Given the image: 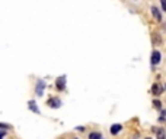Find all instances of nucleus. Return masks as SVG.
Segmentation results:
<instances>
[{
    "label": "nucleus",
    "mask_w": 166,
    "mask_h": 139,
    "mask_svg": "<svg viewBox=\"0 0 166 139\" xmlns=\"http://www.w3.org/2000/svg\"><path fill=\"white\" fill-rule=\"evenodd\" d=\"M45 81H42V80H38V83H36V87H35V93H36V96H42L44 94V88H45Z\"/></svg>",
    "instance_id": "1"
},
{
    "label": "nucleus",
    "mask_w": 166,
    "mask_h": 139,
    "mask_svg": "<svg viewBox=\"0 0 166 139\" xmlns=\"http://www.w3.org/2000/svg\"><path fill=\"white\" fill-rule=\"evenodd\" d=\"M48 106L51 107V109H58V107L61 106V100L58 97H51L48 100Z\"/></svg>",
    "instance_id": "2"
},
{
    "label": "nucleus",
    "mask_w": 166,
    "mask_h": 139,
    "mask_svg": "<svg viewBox=\"0 0 166 139\" xmlns=\"http://www.w3.org/2000/svg\"><path fill=\"white\" fill-rule=\"evenodd\" d=\"M66 75H61L60 78H57V83H55V86L58 90H64L66 88Z\"/></svg>",
    "instance_id": "3"
},
{
    "label": "nucleus",
    "mask_w": 166,
    "mask_h": 139,
    "mask_svg": "<svg viewBox=\"0 0 166 139\" xmlns=\"http://www.w3.org/2000/svg\"><path fill=\"white\" fill-rule=\"evenodd\" d=\"M160 52L159 51H153L152 52V58H150V63H152V65H156V64H159L160 63Z\"/></svg>",
    "instance_id": "4"
},
{
    "label": "nucleus",
    "mask_w": 166,
    "mask_h": 139,
    "mask_svg": "<svg viewBox=\"0 0 166 139\" xmlns=\"http://www.w3.org/2000/svg\"><path fill=\"white\" fill-rule=\"evenodd\" d=\"M162 93H163V87L160 86V84H157V83H156V84L152 86V94H155V96H160Z\"/></svg>",
    "instance_id": "5"
},
{
    "label": "nucleus",
    "mask_w": 166,
    "mask_h": 139,
    "mask_svg": "<svg viewBox=\"0 0 166 139\" xmlns=\"http://www.w3.org/2000/svg\"><path fill=\"white\" fill-rule=\"evenodd\" d=\"M152 15L157 22H162V15H160V10L156 7V6H152Z\"/></svg>",
    "instance_id": "6"
},
{
    "label": "nucleus",
    "mask_w": 166,
    "mask_h": 139,
    "mask_svg": "<svg viewBox=\"0 0 166 139\" xmlns=\"http://www.w3.org/2000/svg\"><path fill=\"white\" fill-rule=\"evenodd\" d=\"M122 129V125H120V123H115V125H112L111 126V133L112 135H117V133H120Z\"/></svg>",
    "instance_id": "7"
},
{
    "label": "nucleus",
    "mask_w": 166,
    "mask_h": 139,
    "mask_svg": "<svg viewBox=\"0 0 166 139\" xmlns=\"http://www.w3.org/2000/svg\"><path fill=\"white\" fill-rule=\"evenodd\" d=\"M28 106H29V109L32 110L33 113H36V115H39L41 112H39V109H38V106H36V103L33 101V100H31L29 103H28Z\"/></svg>",
    "instance_id": "8"
},
{
    "label": "nucleus",
    "mask_w": 166,
    "mask_h": 139,
    "mask_svg": "<svg viewBox=\"0 0 166 139\" xmlns=\"http://www.w3.org/2000/svg\"><path fill=\"white\" fill-rule=\"evenodd\" d=\"M156 133H157V139H166V133L163 132V129H157Z\"/></svg>",
    "instance_id": "9"
},
{
    "label": "nucleus",
    "mask_w": 166,
    "mask_h": 139,
    "mask_svg": "<svg viewBox=\"0 0 166 139\" xmlns=\"http://www.w3.org/2000/svg\"><path fill=\"white\" fill-rule=\"evenodd\" d=\"M89 139H102L99 132H92L90 135H89Z\"/></svg>",
    "instance_id": "10"
},
{
    "label": "nucleus",
    "mask_w": 166,
    "mask_h": 139,
    "mask_svg": "<svg viewBox=\"0 0 166 139\" xmlns=\"http://www.w3.org/2000/svg\"><path fill=\"white\" fill-rule=\"evenodd\" d=\"M160 4H162V9H163V12H166V0H160Z\"/></svg>",
    "instance_id": "11"
},
{
    "label": "nucleus",
    "mask_w": 166,
    "mask_h": 139,
    "mask_svg": "<svg viewBox=\"0 0 166 139\" xmlns=\"http://www.w3.org/2000/svg\"><path fill=\"white\" fill-rule=\"evenodd\" d=\"M153 104H155L156 109H160V101H159V100H155V101H153Z\"/></svg>",
    "instance_id": "12"
},
{
    "label": "nucleus",
    "mask_w": 166,
    "mask_h": 139,
    "mask_svg": "<svg viewBox=\"0 0 166 139\" xmlns=\"http://www.w3.org/2000/svg\"><path fill=\"white\" fill-rule=\"evenodd\" d=\"M165 116H166V110L162 112V118H159V120H165Z\"/></svg>",
    "instance_id": "13"
},
{
    "label": "nucleus",
    "mask_w": 166,
    "mask_h": 139,
    "mask_svg": "<svg viewBox=\"0 0 166 139\" xmlns=\"http://www.w3.org/2000/svg\"><path fill=\"white\" fill-rule=\"evenodd\" d=\"M76 129H77V130H82V132L85 130V128H83V126H77V128H76Z\"/></svg>",
    "instance_id": "14"
},
{
    "label": "nucleus",
    "mask_w": 166,
    "mask_h": 139,
    "mask_svg": "<svg viewBox=\"0 0 166 139\" xmlns=\"http://www.w3.org/2000/svg\"><path fill=\"white\" fill-rule=\"evenodd\" d=\"M146 139H152V138H146Z\"/></svg>",
    "instance_id": "15"
},
{
    "label": "nucleus",
    "mask_w": 166,
    "mask_h": 139,
    "mask_svg": "<svg viewBox=\"0 0 166 139\" xmlns=\"http://www.w3.org/2000/svg\"><path fill=\"white\" fill-rule=\"evenodd\" d=\"M76 139H77V138H76Z\"/></svg>",
    "instance_id": "16"
}]
</instances>
